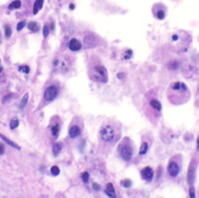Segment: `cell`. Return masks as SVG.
I'll use <instances>...</instances> for the list:
<instances>
[{"mask_svg":"<svg viewBox=\"0 0 199 198\" xmlns=\"http://www.w3.org/2000/svg\"><path fill=\"white\" fill-rule=\"evenodd\" d=\"M4 151H5V147H4V145L0 143V155H1V154H3V153H4Z\"/></svg>","mask_w":199,"mask_h":198,"instance_id":"836d02e7","label":"cell"},{"mask_svg":"<svg viewBox=\"0 0 199 198\" xmlns=\"http://www.w3.org/2000/svg\"><path fill=\"white\" fill-rule=\"evenodd\" d=\"M50 128H51L52 136H53L55 139H57V138H58V135H59V131H60V124H59V122L53 123Z\"/></svg>","mask_w":199,"mask_h":198,"instance_id":"5bb4252c","label":"cell"},{"mask_svg":"<svg viewBox=\"0 0 199 198\" xmlns=\"http://www.w3.org/2000/svg\"><path fill=\"white\" fill-rule=\"evenodd\" d=\"M69 49H70L71 51H74V52L79 51V50L82 49V43H81L78 39L72 38V39L69 41Z\"/></svg>","mask_w":199,"mask_h":198,"instance_id":"9c48e42d","label":"cell"},{"mask_svg":"<svg viewBox=\"0 0 199 198\" xmlns=\"http://www.w3.org/2000/svg\"><path fill=\"white\" fill-rule=\"evenodd\" d=\"M117 152L124 161H129L132 159V156H134V147H132L131 141L128 138L123 139V141L118 144Z\"/></svg>","mask_w":199,"mask_h":198,"instance_id":"3957f363","label":"cell"},{"mask_svg":"<svg viewBox=\"0 0 199 198\" xmlns=\"http://www.w3.org/2000/svg\"><path fill=\"white\" fill-rule=\"evenodd\" d=\"M81 177H82V180L84 181V183H88V182H89L90 174H89V172L85 171V172H83V173L81 174Z\"/></svg>","mask_w":199,"mask_h":198,"instance_id":"d4e9b609","label":"cell"},{"mask_svg":"<svg viewBox=\"0 0 199 198\" xmlns=\"http://www.w3.org/2000/svg\"><path fill=\"white\" fill-rule=\"evenodd\" d=\"M178 66H179V64H178L177 61H172V62L170 63V65H169V69H171V70H176V69L178 68Z\"/></svg>","mask_w":199,"mask_h":198,"instance_id":"4316f807","label":"cell"},{"mask_svg":"<svg viewBox=\"0 0 199 198\" xmlns=\"http://www.w3.org/2000/svg\"><path fill=\"white\" fill-rule=\"evenodd\" d=\"M28 100H29V95H28V93H26V94L24 95V97L22 98V100H21V102H20V105H19V108H20L21 110H23V109L27 106Z\"/></svg>","mask_w":199,"mask_h":198,"instance_id":"ac0fdd59","label":"cell"},{"mask_svg":"<svg viewBox=\"0 0 199 198\" xmlns=\"http://www.w3.org/2000/svg\"><path fill=\"white\" fill-rule=\"evenodd\" d=\"M18 125H19V120H18L17 118H13V119L10 121V128H11V129L16 128Z\"/></svg>","mask_w":199,"mask_h":198,"instance_id":"cb8c5ba5","label":"cell"},{"mask_svg":"<svg viewBox=\"0 0 199 198\" xmlns=\"http://www.w3.org/2000/svg\"><path fill=\"white\" fill-rule=\"evenodd\" d=\"M155 16H156V18L159 19V20L164 19V18H165V12H164V10H163V9H158V10L156 11V13H155Z\"/></svg>","mask_w":199,"mask_h":198,"instance_id":"7402d4cb","label":"cell"},{"mask_svg":"<svg viewBox=\"0 0 199 198\" xmlns=\"http://www.w3.org/2000/svg\"><path fill=\"white\" fill-rule=\"evenodd\" d=\"M141 174H142V179H144L146 182H150V181L152 180V178H153L154 172H153V170H152L151 167L146 166V167H144L143 169H142Z\"/></svg>","mask_w":199,"mask_h":198,"instance_id":"52a82bcc","label":"cell"},{"mask_svg":"<svg viewBox=\"0 0 199 198\" xmlns=\"http://www.w3.org/2000/svg\"><path fill=\"white\" fill-rule=\"evenodd\" d=\"M2 71H3V68H2V67H0V73H1Z\"/></svg>","mask_w":199,"mask_h":198,"instance_id":"8d00e7d4","label":"cell"},{"mask_svg":"<svg viewBox=\"0 0 199 198\" xmlns=\"http://www.w3.org/2000/svg\"><path fill=\"white\" fill-rule=\"evenodd\" d=\"M82 134V127L79 124H72L69 128V137L71 139H76L78 137H80Z\"/></svg>","mask_w":199,"mask_h":198,"instance_id":"ba28073f","label":"cell"},{"mask_svg":"<svg viewBox=\"0 0 199 198\" xmlns=\"http://www.w3.org/2000/svg\"><path fill=\"white\" fill-rule=\"evenodd\" d=\"M131 180L130 179H128V178H125V179H122V180H120V185L122 186V187H124V188H129L130 186H131Z\"/></svg>","mask_w":199,"mask_h":198,"instance_id":"44dd1931","label":"cell"},{"mask_svg":"<svg viewBox=\"0 0 199 198\" xmlns=\"http://www.w3.org/2000/svg\"><path fill=\"white\" fill-rule=\"evenodd\" d=\"M0 139H1V140H3L7 144H9L10 146H12V147H14V148H16V149H20L21 147L18 145V144H16L14 141H10L9 139H7L5 136H3L2 134H0Z\"/></svg>","mask_w":199,"mask_h":198,"instance_id":"9a60e30c","label":"cell"},{"mask_svg":"<svg viewBox=\"0 0 199 198\" xmlns=\"http://www.w3.org/2000/svg\"><path fill=\"white\" fill-rule=\"evenodd\" d=\"M43 3H44V0H36L34 6H33V14L36 15L43 7Z\"/></svg>","mask_w":199,"mask_h":198,"instance_id":"4fadbf2b","label":"cell"},{"mask_svg":"<svg viewBox=\"0 0 199 198\" xmlns=\"http://www.w3.org/2000/svg\"><path fill=\"white\" fill-rule=\"evenodd\" d=\"M27 27H28L29 30H31V31H33V32H37V31L40 29L38 23H36V22H29V23L27 24Z\"/></svg>","mask_w":199,"mask_h":198,"instance_id":"d6986e66","label":"cell"},{"mask_svg":"<svg viewBox=\"0 0 199 198\" xmlns=\"http://www.w3.org/2000/svg\"><path fill=\"white\" fill-rule=\"evenodd\" d=\"M148 148H149L148 142H147V141H142V146H141V148H140V154H141V155L145 154V153L148 151Z\"/></svg>","mask_w":199,"mask_h":198,"instance_id":"e0dca14e","label":"cell"},{"mask_svg":"<svg viewBox=\"0 0 199 198\" xmlns=\"http://www.w3.org/2000/svg\"><path fill=\"white\" fill-rule=\"evenodd\" d=\"M63 148V143L61 141H58V142H55L53 144V147H52V151H53V154L54 156H58L60 151L62 150Z\"/></svg>","mask_w":199,"mask_h":198,"instance_id":"7c38bea8","label":"cell"},{"mask_svg":"<svg viewBox=\"0 0 199 198\" xmlns=\"http://www.w3.org/2000/svg\"><path fill=\"white\" fill-rule=\"evenodd\" d=\"M105 192H106V194H107L109 197L114 198V197L116 196V194H115V190H114V187L113 183H111V182H109V183L106 185Z\"/></svg>","mask_w":199,"mask_h":198,"instance_id":"8fae6325","label":"cell"},{"mask_svg":"<svg viewBox=\"0 0 199 198\" xmlns=\"http://www.w3.org/2000/svg\"><path fill=\"white\" fill-rule=\"evenodd\" d=\"M19 71H21V72H23L25 74H28L30 72V68L28 67L27 65H22V66L19 67Z\"/></svg>","mask_w":199,"mask_h":198,"instance_id":"484cf974","label":"cell"},{"mask_svg":"<svg viewBox=\"0 0 199 198\" xmlns=\"http://www.w3.org/2000/svg\"><path fill=\"white\" fill-rule=\"evenodd\" d=\"M49 32H50V28L48 27V25H45V26H44V29H43V36H44V38H47V37H48Z\"/></svg>","mask_w":199,"mask_h":198,"instance_id":"83f0119b","label":"cell"},{"mask_svg":"<svg viewBox=\"0 0 199 198\" xmlns=\"http://www.w3.org/2000/svg\"><path fill=\"white\" fill-rule=\"evenodd\" d=\"M148 106H149V108H150L152 111H154V112H156V113H158L161 112V104H160V102H159L158 100H156V99H151V100H149Z\"/></svg>","mask_w":199,"mask_h":198,"instance_id":"30bf717a","label":"cell"},{"mask_svg":"<svg viewBox=\"0 0 199 198\" xmlns=\"http://www.w3.org/2000/svg\"><path fill=\"white\" fill-rule=\"evenodd\" d=\"M21 7V2H20V0H15L14 2H12L9 6H8V8L10 9V10H12V9H19Z\"/></svg>","mask_w":199,"mask_h":198,"instance_id":"ffe728a7","label":"cell"},{"mask_svg":"<svg viewBox=\"0 0 199 198\" xmlns=\"http://www.w3.org/2000/svg\"><path fill=\"white\" fill-rule=\"evenodd\" d=\"M189 196H190L191 198H194V197H195V189H194L193 186H191L190 189H189Z\"/></svg>","mask_w":199,"mask_h":198,"instance_id":"1f68e13d","label":"cell"},{"mask_svg":"<svg viewBox=\"0 0 199 198\" xmlns=\"http://www.w3.org/2000/svg\"><path fill=\"white\" fill-rule=\"evenodd\" d=\"M167 171H168V174L171 176V177H176L180 171V167L178 165V163L174 160H170L168 165H167Z\"/></svg>","mask_w":199,"mask_h":198,"instance_id":"8992f818","label":"cell"},{"mask_svg":"<svg viewBox=\"0 0 199 198\" xmlns=\"http://www.w3.org/2000/svg\"><path fill=\"white\" fill-rule=\"evenodd\" d=\"M90 77L95 82L107 83L108 82V71L102 65L93 66L90 69Z\"/></svg>","mask_w":199,"mask_h":198,"instance_id":"277c9868","label":"cell"},{"mask_svg":"<svg viewBox=\"0 0 199 198\" xmlns=\"http://www.w3.org/2000/svg\"><path fill=\"white\" fill-rule=\"evenodd\" d=\"M120 138V128L114 122L110 121L103 124L99 130V140L104 144L113 145L118 141Z\"/></svg>","mask_w":199,"mask_h":198,"instance_id":"7a4b0ae2","label":"cell"},{"mask_svg":"<svg viewBox=\"0 0 199 198\" xmlns=\"http://www.w3.org/2000/svg\"><path fill=\"white\" fill-rule=\"evenodd\" d=\"M51 173L54 175V176H57L60 174V168L57 166V165H54L51 167Z\"/></svg>","mask_w":199,"mask_h":198,"instance_id":"603a6c76","label":"cell"},{"mask_svg":"<svg viewBox=\"0 0 199 198\" xmlns=\"http://www.w3.org/2000/svg\"><path fill=\"white\" fill-rule=\"evenodd\" d=\"M59 95V87L55 84H52L48 86L44 92V101L49 103L54 101Z\"/></svg>","mask_w":199,"mask_h":198,"instance_id":"5b68a950","label":"cell"},{"mask_svg":"<svg viewBox=\"0 0 199 198\" xmlns=\"http://www.w3.org/2000/svg\"><path fill=\"white\" fill-rule=\"evenodd\" d=\"M131 55H132V51L131 50H126L125 53H124L123 59H129V58H131Z\"/></svg>","mask_w":199,"mask_h":198,"instance_id":"4dcf8cb0","label":"cell"},{"mask_svg":"<svg viewBox=\"0 0 199 198\" xmlns=\"http://www.w3.org/2000/svg\"><path fill=\"white\" fill-rule=\"evenodd\" d=\"M168 100L173 105H181L188 101L190 93L188 87L182 82L172 83L167 91Z\"/></svg>","mask_w":199,"mask_h":198,"instance_id":"6da1fadb","label":"cell"},{"mask_svg":"<svg viewBox=\"0 0 199 198\" xmlns=\"http://www.w3.org/2000/svg\"><path fill=\"white\" fill-rule=\"evenodd\" d=\"M187 180H188V182H189L190 185L193 184V181H194V168L192 167V165H190V167H189V169H188Z\"/></svg>","mask_w":199,"mask_h":198,"instance_id":"2e32d148","label":"cell"},{"mask_svg":"<svg viewBox=\"0 0 199 198\" xmlns=\"http://www.w3.org/2000/svg\"><path fill=\"white\" fill-rule=\"evenodd\" d=\"M197 149L199 150V137H198V139H197Z\"/></svg>","mask_w":199,"mask_h":198,"instance_id":"d590c367","label":"cell"},{"mask_svg":"<svg viewBox=\"0 0 199 198\" xmlns=\"http://www.w3.org/2000/svg\"><path fill=\"white\" fill-rule=\"evenodd\" d=\"M11 34H12V30H11V28L7 25V26H5V36L7 37V38H9L10 36H11Z\"/></svg>","mask_w":199,"mask_h":198,"instance_id":"f1b7e54d","label":"cell"},{"mask_svg":"<svg viewBox=\"0 0 199 198\" xmlns=\"http://www.w3.org/2000/svg\"><path fill=\"white\" fill-rule=\"evenodd\" d=\"M74 8H75V5H74L73 3H72V4H70V9H72V10H73Z\"/></svg>","mask_w":199,"mask_h":198,"instance_id":"e575fe53","label":"cell"},{"mask_svg":"<svg viewBox=\"0 0 199 198\" xmlns=\"http://www.w3.org/2000/svg\"><path fill=\"white\" fill-rule=\"evenodd\" d=\"M25 24H26V23H25L24 21H21V22H19V23L17 24V27H16V30H17V31H21V30L23 29V27L25 26Z\"/></svg>","mask_w":199,"mask_h":198,"instance_id":"f546056e","label":"cell"},{"mask_svg":"<svg viewBox=\"0 0 199 198\" xmlns=\"http://www.w3.org/2000/svg\"><path fill=\"white\" fill-rule=\"evenodd\" d=\"M92 187H93V189H94L95 191H99V190L101 189V186H100L98 183H96V182H94V183L92 184Z\"/></svg>","mask_w":199,"mask_h":198,"instance_id":"d6a6232c","label":"cell"}]
</instances>
